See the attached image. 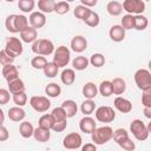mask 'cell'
<instances>
[{"label": "cell", "instance_id": "91938a15", "mask_svg": "<svg viewBox=\"0 0 151 151\" xmlns=\"http://www.w3.org/2000/svg\"><path fill=\"white\" fill-rule=\"evenodd\" d=\"M147 66H149V71L151 72V60L149 61V64H147Z\"/></svg>", "mask_w": 151, "mask_h": 151}, {"label": "cell", "instance_id": "816d5d0a", "mask_svg": "<svg viewBox=\"0 0 151 151\" xmlns=\"http://www.w3.org/2000/svg\"><path fill=\"white\" fill-rule=\"evenodd\" d=\"M67 127V120H64V122H57L53 126V131L54 132H63L65 129Z\"/></svg>", "mask_w": 151, "mask_h": 151}, {"label": "cell", "instance_id": "603a6c76", "mask_svg": "<svg viewBox=\"0 0 151 151\" xmlns=\"http://www.w3.org/2000/svg\"><path fill=\"white\" fill-rule=\"evenodd\" d=\"M54 124H55V119L53 118L52 113H50V114L48 113L42 114L39 118V123H38L39 127H42V129H46V130H52L53 126H54Z\"/></svg>", "mask_w": 151, "mask_h": 151}, {"label": "cell", "instance_id": "d590c367", "mask_svg": "<svg viewBox=\"0 0 151 151\" xmlns=\"http://www.w3.org/2000/svg\"><path fill=\"white\" fill-rule=\"evenodd\" d=\"M47 59L42 55H37V57H33L32 60H31V66L35 70H44L45 66L47 65Z\"/></svg>", "mask_w": 151, "mask_h": 151}, {"label": "cell", "instance_id": "8992f818", "mask_svg": "<svg viewBox=\"0 0 151 151\" xmlns=\"http://www.w3.org/2000/svg\"><path fill=\"white\" fill-rule=\"evenodd\" d=\"M4 50L9 57L15 59V57H19L22 53V42L17 37H9L6 41V46Z\"/></svg>", "mask_w": 151, "mask_h": 151}, {"label": "cell", "instance_id": "b9f144b4", "mask_svg": "<svg viewBox=\"0 0 151 151\" xmlns=\"http://www.w3.org/2000/svg\"><path fill=\"white\" fill-rule=\"evenodd\" d=\"M126 138H129V132L125 130V129H117L114 132H113V140L119 144L120 142L125 140Z\"/></svg>", "mask_w": 151, "mask_h": 151}, {"label": "cell", "instance_id": "f5cc1de1", "mask_svg": "<svg viewBox=\"0 0 151 151\" xmlns=\"http://www.w3.org/2000/svg\"><path fill=\"white\" fill-rule=\"evenodd\" d=\"M8 137H9V132H8V130L5 127V125H1V127H0V142H5V140H7Z\"/></svg>", "mask_w": 151, "mask_h": 151}, {"label": "cell", "instance_id": "7c38bea8", "mask_svg": "<svg viewBox=\"0 0 151 151\" xmlns=\"http://www.w3.org/2000/svg\"><path fill=\"white\" fill-rule=\"evenodd\" d=\"M79 129L81 132L84 133H90L92 134L94 132V130L97 129V125H96V120L90 117V116H85L84 118L80 119L79 122Z\"/></svg>", "mask_w": 151, "mask_h": 151}, {"label": "cell", "instance_id": "f35d334b", "mask_svg": "<svg viewBox=\"0 0 151 151\" xmlns=\"http://www.w3.org/2000/svg\"><path fill=\"white\" fill-rule=\"evenodd\" d=\"M120 26L126 31V29H132L134 28V15L132 14H125L122 18V24Z\"/></svg>", "mask_w": 151, "mask_h": 151}, {"label": "cell", "instance_id": "f6af8a7d", "mask_svg": "<svg viewBox=\"0 0 151 151\" xmlns=\"http://www.w3.org/2000/svg\"><path fill=\"white\" fill-rule=\"evenodd\" d=\"M52 116H53V118L55 119V123H57V122H64V120L67 119L66 112L64 111V109H63L61 106H60V107H55V109H53V111H52Z\"/></svg>", "mask_w": 151, "mask_h": 151}, {"label": "cell", "instance_id": "ab89813d", "mask_svg": "<svg viewBox=\"0 0 151 151\" xmlns=\"http://www.w3.org/2000/svg\"><path fill=\"white\" fill-rule=\"evenodd\" d=\"M90 12H91V9H90L88 7H85V6H83V5H78V6H76V8H74V11H73V14H74L76 18L81 19V20L84 21V19L88 15Z\"/></svg>", "mask_w": 151, "mask_h": 151}, {"label": "cell", "instance_id": "4fadbf2b", "mask_svg": "<svg viewBox=\"0 0 151 151\" xmlns=\"http://www.w3.org/2000/svg\"><path fill=\"white\" fill-rule=\"evenodd\" d=\"M71 48L76 53H81L87 48V40L83 35H74L71 40Z\"/></svg>", "mask_w": 151, "mask_h": 151}, {"label": "cell", "instance_id": "484cf974", "mask_svg": "<svg viewBox=\"0 0 151 151\" xmlns=\"http://www.w3.org/2000/svg\"><path fill=\"white\" fill-rule=\"evenodd\" d=\"M51 130H46V129H42V127H37L35 130H34V134H33V137H34V139L37 140V142H39V143H46L50 138H51V132H50Z\"/></svg>", "mask_w": 151, "mask_h": 151}, {"label": "cell", "instance_id": "f1b7e54d", "mask_svg": "<svg viewBox=\"0 0 151 151\" xmlns=\"http://www.w3.org/2000/svg\"><path fill=\"white\" fill-rule=\"evenodd\" d=\"M88 64H90V59H87V58L84 57V55H78V57H76V58L72 60L73 70H77V71L86 70L87 66H88Z\"/></svg>", "mask_w": 151, "mask_h": 151}, {"label": "cell", "instance_id": "83f0119b", "mask_svg": "<svg viewBox=\"0 0 151 151\" xmlns=\"http://www.w3.org/2000/svg\"><path fill=\"white\" fill-rule=\"evenodd\" d=\"M14 26H15L17 33H21L22 31H25L28 27V19L22 14H15Z\"/></svg>", "mask_w": 151, "mask_h": 151}, {"label": "cell", "instance_id": "d6a6232c", "mask_svg": "<svg viewBox=\"0 0 151 151\" xmlns=\"http://www.w3.org/2000/svg\"><path fill=\"white\" fill-rule=\"evenodd\" d=\"M84 22H85L87 26H90V27H97V26L99 25V22H100L99 14H98L97 12H94V11L91 9V12L88 13V15L84 19Z\"/></svg>", "mask_w": 151, "mask_h": 151}, {"label": "cell", "instance_id": "7bdbcfd3", "mask_svg": "<svg viewBox=\"0 0 151 151\" xmlns=\"http://www.w3.org/2000/svg\"><path fill=\"white\" fill-rule=\"evenodd\" d=\"M68 11H70V4H68V2H66V1H58V2L55 4L54 12H55L57 14L63 15V14H66Z\"/></svg>", "mask_w": 151, "mask_h": 151}, {"label": "cell", "instance_id": "680465c9", "mask_svg": "<svg viewBox=\"0 0 151 151\" xmlns=\"http://www.w3.org/2000/svg\"><path fill=\"white\" fill-rule=\"evenodd\" d=\"M146 127H147V131H149V133H151V120H150V122L147 123Z\"/></svg>", "mask_w": 151, "mask_h": 151}, {"label": "cell", "instance_id": "ee69618b", "mask_svg": "<svg viewBox=\"0 0 151 151\" xmlns=\"http://www.w3.org/2000/svg\"><path fill=\"white\" fill-rule=\"evenodd\" d=\"M13 101H14L15 106L22 107L27 103V94H26V92H20V93L13 94Z\"/></svg>", "mask_w": 151, "mask_h": 151}, {"label": "cell", "instance_id": "8d00e7d4", "mask_svg": "<svg viewBox=\"0 0 151 151\" xmlns=\"http://www.w3.org/2000/svg\"><path fill=\"white\" fill-rule=\"evenodd\" d=\"M34 6H35L34 0H19L18 2L19 9L24 13H32Z\"/></svg>", "mask_w": 151, "mask_h": 151}, {"label": "cell", "instance_id": "681fc988", "mask_svg": "<svg viewBox=\"0 0 151 151\" xmlns=\"http://www.w3.org/2000/svg\"><path fill=\"white\" fill-rule=\"evenodd\" d=\"M13 61H14V58L9 57V55L5 52V50H2V51L0 52V63H1V65H2V66L12 65V64H13Z\"/></svg>", "mask_w": 151, "mask_h": 151}, {"label": "cell", "instance_id": "2e32d148", "mask_svg": "<svg viewBox=\"0 0 151 151\" xmlns=\"http://www.w3.org/2000/svg\"><path fill=\"white\" fill-rule=\"evenodd\" d=\"M109 35L112 41L120 42L125 39V29L120 25H113V26H111V28L109 31Z\"/></svg>", "mask_w": 151, "mask_h": 151}, {"label": "cell", "instance_id": "6da1fadb", "mask_svg": "<svg viewBox=\"0 0 151 151\" xmlns=\"http://www.w3.org/2000/svg\"><path fill=\"white\" fill-rule=\"evenodd\" d=\"M113 129L111 126H100L94 130V132L91 134L92 142L96 145H103L107 142H110L113 138Z\"/></svg>", "mask_w": 151, "mask_h": 151}, {"label": "cell", "instance_id": "7dc6e473", "mask_svg": "<svg viewBox=\"0 0 151 151\" xmlns=\"http://www.w3.org/2000/svg\"><path fill=\"white\" fill-rule=\"evenodd\" d=\"M142 104L144 107H151V87L143 91L142 94Z\"/></svg>", "mask_w": 151, "mask_h": 151}, {"label": "cell", "instance_id": "5bb4252c", "mask_svg": "<svg viewBox=\"0 0 151 151\" xmlns=\"http://www.w3.org/2000/svg\"><path fill=\"white\" fill-rule=\"evenodd\" d=\"M113 105H114V107H116L119 112H122V113H129V112L132 111V103H131L129 99L123 98V97H120V96L114 99Z\"/></svg>", "mask_w": 151, "mask_h": 151}, {"label": "cell", "instance_id": "9f6ffc18", "mask_svg": "<svg viewBox=\"0 0 151 151\" xmlns=\"http://www.w3.org/2000/svg\"><path fill=\"white\" fill-rule=\"evenodd\" d=\"M143 113H144V116H145L147 119L151 120V107H144Z\"/></svg>", "mask_w": 151, "mask_h": 151}, {"label": "cell", "instance_id": "4316f807", "mask_svg": "<svg viewBox=\"0 0 151 151\" xmlns=\"http://www.w3.org/2000/svg\"><path fill=\"white\" fill-rule=\"evenodd\" d=\"M55 1L53 0H39L38 1V8L41 13L44 14H48V13H52L54 12V7H55Z\"/></svg>", "mask_w": 151, "mask_h": 151}, {"label": "cell", "instance_id": "6f0895ef", "mask_svg": "<svg viewBox=\"0 0 151 151\" xmlns=\"http://www.w3.org/2000/svg\"><path fill=\"white\" fill-rule=\"evenodd\" d=\"M0 114H1V125H4V119H5V116H4V111H2V110L0 111Z\"/></svg>", "mask_w": 151, "mask_h": 151}, {"label": "cell", "instance_id": "bcb514c9", "mask_svg": "<svg viewBox=\"0 0 151 151\" xmlns=\"http://www.w3.org/2000/svg\"><path fill=\"white\" fill-rule=\"evenodd\" d=\"M118 145H119L123 150H125V151H133V150L136 149V144H134V142H132V139H131L130 137L126 138L125 140L120 142Z\"/></svg>", "mask_w": 151, "mask_h": 151}, {"label": "cell", "instance_id": "277c9868", "mask_svg": "<svg viewBox=\"0 0 151 151\" xmlns=\"http://www.w3.org/2000/svg\"><path fill=\"white\" fill-rule=\"evenodd\" d=\"M134 83L137 87L145 91L151 87V72L146 68H139L134 73Z\"/></svg>", "mask_w": 151, "mask_h": 151}, {"label": "cell", "instance_id": "74e56055", "mask_svg": "<svg viewBox=\"0 0 151 151\" xmlns=\"http://www.w3.org/2000/svg\"><path fill=\"white\" fill-rule=\"evenodd\" d=\"M42 71H44V74H45L47 78H54V77H57V74H58L59 67H58L53 61H50V63H47V65L45 66V68H44Z\"/></svg>", "mask_w": 151, "mask_h": 151}, {"label": "cell", "instance_id": "7a4b0ae2", "mask_svg": "<svg viewBox=\"0 0 151 151\" xmlns=\"http://www.w3.org/2000/svg\"><path fill=\"white\" fill-rule=\"evenodd\" d=\"M54 45L48 39H38L32 44V52L37 55L47 57L52 53H54Z\"/></svg>", "mask_w": 151, "mask_h": 151}, {"label": "cell", "instance_id": "44dd1931", "mask_svg": "<svg viewBox=\"0 0 151 151\" xmlns=\"http://www.w3.org/2000/svg\"><path fill=\"white\" fill-rule=\"evenodd\" d=\"M61 107L64 109V111L66 112V116L67 118H72L77 114V111H78V106L76 104L74 100L72 99H67V100H64L63 104H61Z\"/></svg>", "mask_w": 151, "mask_h": 151}, {"label": "cell", "instance_id": "ba28073f", "mask_svg": "<svg viewBox=\"0 0 151 151\" xmlns=\"http://www.w3.org/2000/svg\"><path fill=\"white\" fill-rule=\"evenodd\" d=\"M29 105L34 111H37L39 113H42V112H46L51 107V101H50V99L47 97L33 96L29 99Z\"/></svg>", "mask_w": 151, "mask_h": 151}, {"label": "cell", "instance_id": "4dcf8cb0", "mask_svg": "<svg viewBox=\"0 0 151 151\" xmlns=\"http://www.w3.org/2000/svg\"><path fill=\"white\" fill-rule=\"evenodd\" d=\"M45 93L47 94V97H51V98H57L60 96L61 93V87L60 85H58L57 83H50L46 85L45 87Z\"/></svg>", "mask_w": 151, "mask_h": 151}, {"label": "cell", "instance_id": "f907efd6", "mask_svg": "<svg viewBox=\"0 0 151 151\" xmlns=\"http://www.w3.org/2000/svg\"><path fill=\"white\" fill-rule=\"evenodd\" d=\"M11 92L6 88H0V105H5L11 99Z\"/></svg>", "mask_w": 151, "mask_h": 151}, {"label": "cell", "instance_id": "3957f363", "mask_svg": "<svg viewBox=\"0 0 151 151\" xmlns=\"http://www.w3.org/2000/svg\"><path fill=\"white\" fill-rule=\"evenodd\" d=\"M130 131L133 134V137L137 140H139V142L146 140L147 137H149V134H150L149 131H147L146 125L140 119H134V120L131 122V124H130Z\"/></svg>", "mask_w": 151, "mask_h": 151}, {"label": "cell", "instance_id": "60d3db41", "mask_svg": "<svg viewBox=\"0 0 151 151\" xmlns=\"http://www.w3.org/2000/svg\"><path fill=\"white\" fill-rule=\"evenodd\" d=\"M90 64L94 67H101L105 64V57L101 53H94L90 58Z\"/></svg>", "mask_w": 151, "mask_h": 151}, {"label": "cell", "instance_id": "d4e9b609", "mask_svg": "<svg viewBox=\"0 0 151 151\" xmlns=\"http://www.w3.org/2000/svg\"><path fill=\"white\" fill-rule=\"evenodd\" d=\"M60 80L64 85H72L76 81V72L73 68H65L60 74Z\"/></svg>", "mask_w": 151, "mask_h": 151}, {"label": "cell", "instance_id": "11a10c76", "mask_svg": "<svg viewBox=\"0 0 151 151\" xmlns=\"http://www.w3.org/2000/svg\"><path fill=\"white\" fill-rule=\"evenodd\" d=\"M97 4H98L97 0H80V5H83L85 7H88V8L96 6Z\"/></svg>", "mask_w": 151, "mask_h": 151}, {"label": "cell", "instance_id": "e575fe53", "mask_svg": "<svg viewBox=\"0 0 151 151\" xmlns=\"http://www.w3.org/2000/svg\"><path fill=\"white\" fill-rule=\"evenodd\" d=\"M147 26H149V20L145 15H143V14L134 15V29L144 31Z\"/></svg>", "mask_w": 151, "mask_h": 151}, {"label": "cell", "instance_id": "8fae6325", "mask_svg": "<svg viewBox=\"0 0 151 151\" xmlns=\"http://www.w3.org/2000/svg\"><path fill=\"white\" fill-rule=\"evenodd\" d=\"M28 21H29V24H31L32 27H34L35 29H38V28H41V27H44L46 25V15L44 13H41L40 11L32 12L29 14Z\"/></svg>", "mask_w": 151, "mask_h": 151}, {"label": "cell", "instance_id": "836d02e7", "mask_svg": "<svg viewBox=\"0 0 151 151\" xmlns=\"http://www.w3.org/2000/svg\"><path fill=\"white\" fill-rule=\"evenodd\" d=\"M94 110H96V104L92 99H85L80 105V111L85 116H90L91 113H93Z\"/></svg>", "mask_w": 151, "mask_h": 151}, {"label": "cell", "instance_id": "ffe728a7", "mask_svg": "<svg viewBox=\"0 0 151 151\" xmlns=\"http://www.w3.org/2000/svg\"><path fill=\"white\" fill-rule=\"evenodd\" d=\"M106 11L112 17H118L122 14L123 12V4L117 1V0H112V1H109L107 5H106Z\"/></svg>", "mask_w": 151, "mask_h": 151}, {"label": "cell", "instance_id": "7402d4cb", "mask_svg": "<svg viewBox=\"0 0 151 151\" xmlns=\"http://www.w3.org/2000/svg\"><path fill=\"white\" fill-rule=\"evenodd\" d=\"M34 127L32 125V123L29 122H21L20 125H19V133L22 138H31L33 134H34Z\"/></svg>", "mask_w": 151, "mask_h": 151}, {"label": "cell", "instance_id": "cb8c5ba5", "mask_svg": "<svg viewBox=\"0 0 151 151\" xmlns=\"http://www.w3.org/2000/svg\"><path fill=\"white\" fill-rule=\"evenodd\" d=\"M112 83V91H113V94H117L118 97L120 94H123L126 90V83L123 78H113V80L111 81Z\"/></svg>", "mask_w": 151, "mask_h": 151}, {"label": "cell", "instance_id": "5b68a950", "mask_svg": "<svg viewBox=\"0 0 151 151\" xmlns=\"http://www.w3.org/2000/svg\"><path fill=\"white\" fill-rule=\"evenodd\" d=\"M71 60V52L66 46H59L53 53V63L58 67H65Z\"/></svg>", "mask_w": 151, "mask_h": 151}, {"label": "cell", "instance_id": "d6986e66", "mask_svg": "<svg viewBox=\"0 0 151 151\" xmlns=\"http://www.w3.org/2000/svg\"><path fill=\"white\" fill-rule=\"evenodd\" d=\"M81 92H83V96L86 99H93V98H96V96L98 94L99 91H98V87H97V85L94 83L88 81L83 86Z\"/></svg>", "mask_w": 151, "mask_h": 151}, {"label": "cell", "instance_id": "52a82bcc", "mask_svg": "<svg viewBox=\"0 0 151 151\" xmlns=\"http://www.w3.org/2000/svg\"><path fill=\"white\" fill-rule=\"evenodd\" d=\"M123 9L127 12V14L139 15L145 11V2L142 0H125L123 2Z\"/></svg>", "mask_w": 151, "mask_h": 151}, {"label": "cell", "instance_id": "30bf717a", "mask_svg": "<svg viewBox=\"0 0 151 151\" xmlns=\"http://www.w3.org/2000/svg\"><path fill=\"white\" fill-rule=\"evenodd\" d=\"M83 138L78 132H71L63 139V146L67 150H77L81 146Z\"/></svg>", "mask_w": 151, "mask_h": 151}, {"label": "cell", "instance_id": "ac0fdd59", "mask_svg": "<svg viewBox=\"0 0 151 151\" xmlns=\"http://www.w3.org/2000/svg\"><path fill=\"white\" fill-rule=\"evenodd\" d=\"M25 117H26V112L20 106H13L8 110V118L12 122H15V123L22 122L25 119Z\"/></svg>", "mask_w": 151, "mask_h": 151}, {"label": "cell", "instance_id": "f546056e", "mask_svg": "<svg viewBox=\"0 0 151 151\" xmlns=\"http://www.w3.org/2000/svg\"><path fill=\"white\" fill-rule=\"evenodd\" d=\"M8 91L12 93V94H15V93H20V92H25V83L18 78L11 83H8Z\"/></svg>", "mask_w": 151, "mask_h": 151}, {"label": "cell", "instance_id": "db71d44e", "mask_svg": "<svg viewBox=\"0 0 151 151\" xmlns=\"http://www.w3.org/2000/svg\"><path fill=\"white\" fill-rule=\"evenodd\" d=\"M81 151H97V145L94 143H86L81 146Z\"/></svg>", "mask_w": 151, "mask_h": 151}, {"label": "cell", "instance_id": "c3c4849f", "mask_svg": "<svg viewBox=\"0 0 151 151\" xmlns=\"http://www.w3.org/2000/svg\"><path fill=\"white\" fill-rule=\"evenodd\" d=\"M14 19H15V14H11L5 20V26H6L7 31L8 32H12V33H17L15 26H14Z\"/></svg>", "mask_w": 151, "mask_h": 151}, {"label": "cell", "instance_id": "e0dca14e", "mask_svg": "<svg viewBox=\"0 0 151 151\" xmlns=\"http://www.w3.org/2000/svg\"><path fill=\"white\" fill-rule=\"evenodd\" d=\"M20 38L26 44H33L35 40H38V32L34 27L28 26L25 31H22L20 33Z\"/></svg>", "mask_w": 151, "mask_h": 151}, {"label": "cell", "instance_id": "1f68e13d", "mask_svg": "<svg viewBox=\"0 0 151 151\" xmlns=\"http://www.w3.org/2000/svg\"><path fill=\"white\" fill-rule=\"evenodd\" d=\"M98 91H99V93H100L103 97H105V98L110 97L111 94H113V91H112V83H111L110 80H104V81H101V83L99 84Z\"/></svg>", "mask_w": 151, "mask_h": 151}, {"label": "cell", "instance_id": "9a60e30c", "mask_svg": "<svg viewBox=\"0 0 151 151\" xmlns=\"http://www.w3.org/2000/svg\"><path fill=\"white\" fill-rule=\"evenodd\" d=\"M1 73H2L4 78L6 79L7 83H11V81H13V80H15V79L19 78V71H18L17 66H14L13 64L12 65L2 66Z\"/></svg>", "mask_w": 151, "mask_h": 151}, {"label": "cell", "instance_id": "9c48e42d", "mask_svg": "<svg viewBox=\"0 0 151 151\" xmlns=\"http://www.w3.org/2000/svg\"><path fill=\"white\" fill-rule=\"evenodd\" d=\"M96 119L100 123H111L116 118V112L111 106H99L96 109Z\"/></svg>", "mask_w": 151, "mask_h": 151}]
</instances>
